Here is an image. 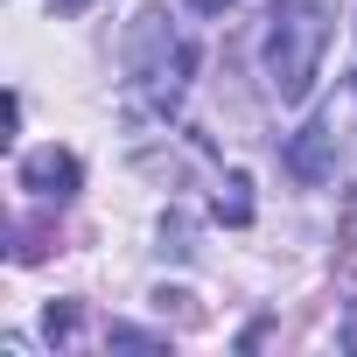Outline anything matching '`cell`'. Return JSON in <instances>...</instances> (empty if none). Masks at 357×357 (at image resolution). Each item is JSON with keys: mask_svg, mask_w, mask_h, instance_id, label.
<instances>
[{"mask_svg": "<svg viewBox=\"0 0 357 357\" xmlns=\"http://www.w3.org/2000/svg\"><path fill=\"white\" fill-rule=\"evenodd\" d=\"M218 225H252V183H245L238 168L218 183Z\"/></svg>", "mask_w": 357, "mask_h": 357, "instance_id": "5", "label": "cell"}, {"mask_svg": "<svg viewBox=\"0 0 357 357\" xmlns=\"http://www.w3.org/2000/svg\"><path fill=\"white\" fill-rule=\"evenodd\" d=\"M190 8H197V15H225V8H231V0H190Z\"/></svg>", "mask_w": 357, "mask_h": 357, "instance_id": "8", "label": "cell"}, {"mask_svg": "<svg viewBox=\"0 0 357 357\" xmlns=\"http://www.w3.org/2000/svg\"><path fill=\"white\" fill-rule=\"evenodd\" d=\"M70 329H77V308H70V301H50V336H56V343H63V336H70Z\"/></svg>", "mask_w": 357, "mask_h": 357, "instance_id": "6", "label": "cell"}, {"mask_svg": "<svg viewBox=\"0 0 357 357\" xmlns=\"http://www.w3.org/2000/svg\"><path fill=\"white\" fill-rule=\"evenodd\" d=\"M77 183H84V168H77L70 147L50 140V147H29V154H22V190H29V197H43V204H70Z\"/></svg>", "mask_w": 357, "mask_h": 357, "instance_id": "3", "label": "cell"}, {"mask_svg": "<svg viewBox=\"0 0 357 357\" xmlns=\"http://www.w3.org/2000/svg\"><path fill=\"white\" fill-rule=\"evenodd\" d=\"M197 70V50L168 29V15H140L126 36V119H168Z\"/></svg>", "mask_w": 357, "mask_h": 357, "instance_id": "1", "label": "cell"}, {"mask_svg": "<svg viewBox=\"0 0 357 357\" xmlns=\"http://www.w3.org/2000/svg\"><path fill=\"white\" fill-rule=\"evenodd\" d=\"M322 50H329V8L322 0H280L266 15V84L280 105H301L315 91V70H322Z\"/></svg>", "mask_w": 357, "mask_h": 357, "instance_id": "2", "label": "cell"}, {"mask_svg": "<svg viewBox=\"0 0 357 357\" xmlns=\"http://www.w3.org/2000/svg\"><path fill=\"white\" fill-rule=\"evenodd\" d=\"M50 8H56V15H84V8H91V0H50Z\"/></svg>", "mask_w": 357, "mask_h": 357, "instance_id": "7", "label": "cell"}, {"mask_svg": "<svg viewBox=\"0 0 357 357\" xmlns=\"http://www.w3.org/2000/svg\"><path fill=\"white\" fill-rule=\"evenodd\" d=\"M329 147H336V126H329V119H308V126L287 140V168L301 175V183H322V175H329Z\"/></svg>", "mask_w": 357, "mask_h": 357, "instance_id": "4", "label": "cell"}]
</instances>
